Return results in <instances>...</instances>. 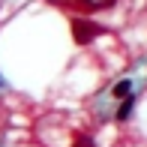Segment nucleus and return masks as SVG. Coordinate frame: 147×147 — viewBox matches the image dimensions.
I'll return each mask as SVG.
<instances>
[{"mask_svg":"<svg viewBox=\"0 0 147 147\" xmlns=\"http://www.w3.org/2000/svg\"><path fill=\"white\" fill-rule=\"evenodd\" d=\"M72 36H75L78 45H87L90 39L102 36V24L90 21V18H75V21H72Z\"/></svg>","mask_w":147,"mask_h":147,"instance_id":"obj_1","label":"nucleus"},{"mask_svg":"<svg viewBox=\"0 0 147 147\" xmlns=\"http://www.w3.org/2000/svg\"><path fill=\"white\" fill-rule=\"evenodd\" d=\"M132 102H135L132 96H123V105H120V111H117V117H120V120H126V117L132 114Z\"/></svg>","mask_w":147,"mask_h":147,"instance_id":"obj_2","label":"nucleus"},{"mask_svg":"<svg viewBox=\"0 0 147 147\" xmlns=\"http://www.w3.org/2000/svg\"><path fill=\"white\" fill-rule=\"evenodd\" d=\"M129 90H132V84H129V81H120L117 87H114V96H129Z\"/></svg>","mask_w":147,"mask_h":147,"instance_id":"obj_3","label":"nucleus"},{"mask_svg":"<svg viewBox=\"0 0 147 147\" xmlns=\"http://www.w3.org/2000/svg\"><path fill=\"white\" fill-rule=\"evenodd\" d=\"M72 147H96V144H93V138H87V135H78Z\"/></svg>","mask_w":147,"mask_h":147,"instance_id":"obj_4","label":"nucleus"},{"mask_svg":"<svg viewBox=\"0 0 147 147\" xmlns=\"http://www.w3.org/2000/svg\"><path fill=\"white\" fill-rule=\"evenodd\" d=\"M84 3H90V9H105V6H111L114 0H84Z\"/></svg>","mask_w":147,"mask_h":147,"instance_id":"obj_5","label":"nucleus"}]
</instances>
